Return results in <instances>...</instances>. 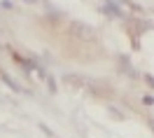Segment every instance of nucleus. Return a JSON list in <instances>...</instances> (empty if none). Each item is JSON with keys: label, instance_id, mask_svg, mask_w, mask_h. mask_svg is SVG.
<instances>
[{"label": "nucleus", "instance_id": "1", "mask_svg": "<svg viewBox=\"0 0 154 138\" xmlns=\"http://www.w3.org/2000/svg\"><path fill=\"white\" fill-rule=\"evenodd\" d=\"M70 33L77 35V38H82V40H94L96 38L94 28L87 26V24H82V21H72V24H70Z\"/></svg>", "mask_w": 154, "mask_h": 138}, {"label": "nucleus", "instance_id": "4", "mask_svg": "<svg viewBox=\"0 0 154 138\" xmlns=\"http://www.w3.org/2000/svg\"><path fill=\"white\" fill-rule=\"evenodd\" d=\"M143 103H145V105H152V96L147 94V96H145V99H143Z\"/></svg>", "mask_w": 154, "mask_h": 138}, {"label": "nucleus", "instance_id": "5", "mask_svg": "<svg viewBox=\"0 0 154 138\" xmlns=\"http://www.w3.org/2000/svg\"><path fill=\"white\" fill-rule=\"evenodd\" d=\"M26 2H35V0H26Z\"/></svg>", "mask_w": 154, "mask_h": 138}, {"label": "nucleus", "instance_id": "2", "mask_svg": "<svg viewBox=\"0 0 154 138\" xmlns=\"http://www.w3.org/2000/svg\"><path fill=\"white\" fill-rule=\"evenodd\" d=\"M103 12H105V14H112V17H124V14H122V10L117 7V5L112 2V0H107V2H105V7H103Z\"/></svg>", "mask_w": 154, "mask_h": 138}, {"label": "nucleus", "instance_id": "3", "mask_svg": "<svg viewBox=\"0 0 154 138\" xmlns=\"http://www.w3.org/2000/svg\"><path fill=\"white\" fill-rule=\"evenodd\" d=\"M2 80L7 82V87H10V89H14V91H21V87H19V84H17V82L10 77V75H2Z\"/></svg>", "mask_w": 154, "mask_h": 138}]
</instances>
